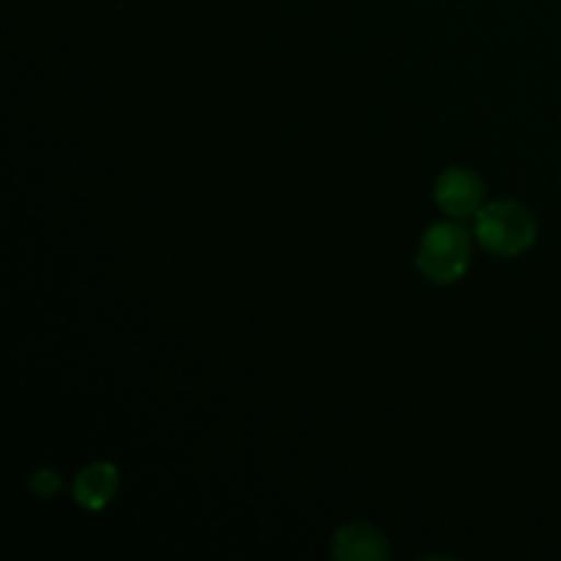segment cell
Listing matches in <instances>:
<instances>
[{
	"label": "cell",
	"mask_w": 561,
	"mask_h": 561,
	"mask_svg": "<svg viewBox=\"0 0 561 561\" xmlns=\"http://www.w3.org/2000/svg\"><path fill=\"white\" fill-rule=\"evenodd\" d=\"M474 236L488 252L515 257L537 239V219L524 203L496 201L477 211Z\"/></svg>",
	"instance_id": "cell-1"
},
{
	"label": "cell",
	"mask_w": 561,
	"mask_h": 561,
	"mask_svg": "<svg viewBox=\"0 0 561 561\" xmlns=\"http://www.w3.org/2000/svg\"><path fill=\"white\" fill-rule=\"evenodd\" d=\"M471 263V241L463 225L436 222L425 230L416 250V266L431 283H458Z\"/></svg>",
	"instance_id": "cell-2"
},
{
	"label": "cell",
	"mask_w": 561,
	"mask_h": 561,
	"mask_svg": "<svg viewBox=\"0 0 561 561\" xmlns=\"http://www.w3.org/2000/svg\"><path fill=\"white\" fill-rule=\"evenodd\" d=\"M438 206L455 219L477 217L485 201V184L480 175L469 168H449L447 173L438 175L436 192H433Z\"/></svg>",
	"instance_id": "cell-3"
},
{
	"label": "cell",
	"mask_w": 561,
	"mask_h": 561,
	"mask_svg": "<svg viewBox=\"0 0 561 561\" xmlns=\"http://www.w3.org/2000/svg\"><path fill=\"white\" fill-rule=\"evenodd\" d=\"M332 557L337 561H387L389 542L376 526L348 524L334 535Z\"/></svg>",
	"instance_id": "cell-4"
},
{
	"label": "cell",
	"mask_w": 561,
	"mask_h": 561,
	"mask_svg": "<svg viewBox=\"0 0 561 561\" xmlns=\"http://www.w3.org/2000/svg\"><path fill=\"white\" fill-rule=\"evenodd\" d=\"M118 493V469L107 460H99L91 463L88 469H82L75 480V499L80 507L96 510L107 507L113 502V496Z\"/></svg>",
	"instance_id": "cell-5"
},
{
	"label": "cell",
	"mask_w": 561,
	"mask_h": 561,
	"mask_svg": "<svg viewBox=\"0 0 561 561\" xmlns=\"http://www.w3.org/2000/svg\"><path fill=\"white\" fill-rule=\"evenodd\" d=\"M31 491L36 493L38 499H53L55 493L60 491V477H58V471H53V469H38L36 474L31 477Z\"/></svg>",
	"instance_id": "cell-6"
}]
</instances>
